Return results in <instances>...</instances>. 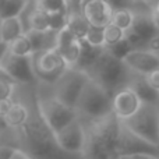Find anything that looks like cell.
Masks as SVG:
<instances>
[{"instance_id": "6da1fadb", "label": "cell", "mask_w": 159, "mask_h": 159, "mask_svg": "<svg viewBox=\"0 0 159 159\" xmlns=\"http://www.w3.org/2000/svg\"><path fill=\"white\" fill-rule=\"evenodd\" d=\"M22 89L17 92L24 96L28 103V115L20 126L8 130L11 135L10 145L24 151L32 159H85L82 154H71L59 145L56 133L43 119L38 105V81L34 84H21Z\"/></svg>"}, {"instance_id": "7a4b0ae2", "label": "cell", "mask_w": 159, "mask_h": 159, "mask_svg": "<svg viewBox=\"0 0 159 159\" xmlns=\"http://www.w3.org/2000/svg\"><path fill=\"white\" fill-rule=\"evenodd\" d=\"M85 130V159H120L117 151L121 120L113 112L96 119H81Z\"/></svg>"}, {"instance_id": "3957f363", "label": "cell", "mask_w": 159, "mask_h": 159, "mask_svg": "<svg viewBox=\"0 0 159 159\" xmlns=\"http://www.w3.org/2000/svg\"><path fill=\"white\" fill-rule=\"evenodd\" d=\"M85 73L110 95H113L120 88L126 87L131 75V70L126 66V63L107 53L105 48L101 56L96 59L92 66L85 70Z\"/></svg>"}, {"instance_id": "277c9868", "label": "cell", "mask_w": 159, "mask_h": 159, "mask_svg": "<svg viewBox=\"0 0 159 159\" xmlns=\"http://www.w3.org/2000/svg\"><path fill=\"white\" fill-rule=\"evenodd\" d=\"M38 105L43 119L55 133L78 117L75 107L61 102L53 93V88L50 84H48V89L43 92L38 82Z\"/></svg>"}, {"instance_id": "5b68a950", "label": "cell", "mask_w": 159, "mask_h": 159, "mask_svg": "<svg viewBox=\"0 0 159 159\" xmlns=\"http://www.w3.org/2000/svg\"><path fill=\"white\" fill-rule=\"evenodd\" d=\"M75 110L84 120L105 116L112 112V95L93 80L88 78L77 101Z\"/></svg>"}, {"instance_id": "8992f818", "label": "cell", "mask_w": 159, "mask_h": 159, "mask_svg": "<svg viewBox=\"0 0 159 159\" xmlns=\"http://www.w3.org/2000/svg\"><path fill=\"white\" fill-rule=\"evenodd\" d=\"M32 64L36 80L50 85L55 84L60 75L69 69L61 53L56 48L34 53Z\"/></svg>"}, {"instance_id": "52a82bcc", "label": "cell", "mask_w": 159, "mask_h": 159, "mask_svg": "<svg viewBox=\"0 0 159 159\" xmlns=\"http://www.w3.org/2000/svg\"><path fill=\"white\" fill-rule=\"evenodd\" d=\"M123 123L138 135L159 145V105L143 102L138 112Z\"/></svg>"}, {"instance_id": "ba28073f", "label": "cell", "mask_w": 159, "mask_h": 159, "mask_svg": "<svg viewBox=\"0 0 159 159\" xmlns=\"http://www.w3.org/2000/svg\"><path fill=\"white\" fill-rule=\"evenodd\" d=\"M88 74L82 70L74 69V67H69L60 78L52 85L53 93L64 102L66 105L71 107H75L77 101L82 92L85 82L88 81Z\"/></svg>"}, {"instance_id": "9c48e42d", "label": "cell", "mask_w": 159, "mask_h": 159, "mask_svg": "<svg viewBox=\"0 0 159 159\" xmlns=\"http://www.w3.org/2000/svg\"><path fill=\"white\" fill-rule=\"evenodd\" d=\"M2 57H0V70L7 73L18 84H34L36 75L34 71L32 56H17L8 52L7 45L2 43Z\"/></svg>"}, {"instance_id": "30bf717a", "label": "cell", "mask_w": 159, "mask_h": 159, "mask_svg": "<svg viewBox=\"0 0 159 159\" xmlns=\"http://www.w3.org/2000/svg\"><path fill=\"white\" fill-rule=\"evenodd\" d=\"M119 155L121 157H131V155H148L152 158H159V145L134 133L129 126L121 121L120 133H119L117 144Z\"/></svg>"}, {"instance_id": "8fae6325", "label": "cell", "mask_w": 159, "mask_h": 159, "mask_svg": "<svg viewBox=\"0 0 159 159\" xmlns=\"http://www.w3.org/2000/svg\"><path fill=\"white\" fill-rule=\"evenodd\" d=\"M134 13V22L131 28L126 31V38L134 49H148L149 42L159 34V30L152 20L151 11L138 10Z\"/></svg>"}, {"instance_id": "7c38bea8", "label": "cell", "mask_w": 159, "mask_h": 159, "mask_svg": "<svg viewBox=\"0 0 159 159\" xmlns=\"http://www.w3.org/2000/svg\"><path fill=\"white\" fill-rule=\"evenodd\" d=\"M56 140L59 145L71 154H82L85 144V130L81 117L74 119L71 123L56 131Z\"/></svg>"}, {"instance_id": "4fadbf2b", "label": "cell", "mask_w": 159, "mask_h": 159, "mask_svg": "<svg viewBox=\"0 0 159 159\" xmlns=\"http://www.w3.org/2000/svg\"><path fill=\"white\" fill-rule=\"evenodd\" d=\"M141 105H143V101L140 99V96L127 85L117 89L112 95V112L121 121L134 116L141 107Z\"/></svg>"}, {"instance_id": "5bb4252c", "label": "cell", "mask_w": 159, "mask_h": 159, "mask_svg": "<svg viewBox=\"0 0 159 159\" xmlns=\"http://www.w3.org/2000/svg\"><path fill=\"white\" fill-rule=\"evenodd\" d=\"M113 7L109 0H82L81 11L92 27L105 28L112 22Z\"/></svg>"}, {"instance_id": "9a60e30c", "label": "cell", "mask_w": 159, "mask_h": 159, "mask_svg": "<svg viewBox=\"0 0 159 159\" xmlns=\"http://www.w3.org/2000/svg\"><path fill=\"white\" fill-rule=\"evenodd\" d=\"M126 66L137 74L147 75L159 69V55L151 49H134L123 59Z\"/></svg>"}, {"instance_id": "2e32d148", "label": "cell", "mask_w": 159, "mask_h": 159, "mask_svg": "<svg viewBox=\"0 0 159 159\" xmlns=\"http://www.w3.org/2000/svg\"><path fill=\"white\" fill-rule=\"evenodd\" d=\"M127 87H130L143 102L147 103H157L159 105V92L157 89L151 87L145 75L137 74V73L131 71L129 81H127Z\"/></svg>"}, {"instance_id": "e0dca14e", "label": "cell", "mask_w": 159, "mask_h": 159, "mask_svg": "<svg viewBox=\"0 0 159 159\" xmlns=\"http://www.w3.org/2000/svg\"><path fill=\"white\" fill-rule=\"evenodd\" d=\"M57 32L59 31H55V30H48V31L30 30L25 34L28 35L31 43H32L34 53H38V52H42V50H48V49L56 48Z\"/></svg>"}, {"instance_id": "ac0fdd59", "label": "cell", "mask_w": 159, "mask_h": 159, "mask_svg": "<svg viewBox=\"0 0 159 159\" xmlns=\"http://www.w3.org/2000/svg\"><path fill=\"white\" fill-rule=\"evenodd\" d=\"M22 34H25V28L20 17H10V18L2 20V24H0V43L8 45Z\"/></svg>"}, {"instance_id": "d6986e66", "label": "cell", "mask_w": 159, "mask_h": 159, "mask_svg": "<svg viewBox=\"0 0 159 159\" xmlns=\"http://www.w3.org/2000/svg\"><path fill=\"white\" fill-rule=\"evenodd\" d=\"M102 52H103V48H95V46H92V45L87 43V42L82 39L81 56H80V60H78L77 66H75L74 69L85 71L88 67H91L93 63H95V60L101 56Z\"/></svg>"}, {"instance_id": "ffe728a7", "label": "cell", "mask_w": 159, "mask_h": 159, "mask_svg": "<svg viewBox=\"0 0 159 159\" xmlns=\"http://www.w3.org/2000/svg\"><path fill=\"white\" fill-rule=\"evenodd\" d=\"M66 25L80 39H84L87 32L91 28L89 21H88L87 17L82 14V11H78V13H69V18H67Z\"/></svg>"}, {"instance_id": "44dd1931", "label": "cell", "mask_w": 159, "mask_h": 159, "mask_svg": "<svg viewBox=\"0 0 159 159\" xmlns=\"http://www.w3.org/2000/svg\"><path fill=\"white\" fill-rule=\"evenodd\" d=\"M135 13L131 7H119L113 10L112 16V22L117 27H120L121 30L129 31L131 28L133 22H134Z\"/></svg>"}, {"instance_id": "7402d4cb", "label": "cell", "mask_w": 159, "mask_h": 159, "mask_svg": "<svg viewBox=\"0 0 159 159\" xmlns=\"http://www.w3.org/2000/svg\"><path fill=\"white\" fill-rule=\"evenodd\" d=\"M28 0H0V18L20 17Z\"/></svg>"}, {"instance_id": "603a6c76", "label": "cell", "mask_w": 159, "mask_h": 159, "mask_svg": "<svg viewBox=\"0 0 159 159\" xmlns=\"http://www.w3.org/2000/svg\"><path fill=\"white\" fill-rule=\"evenodd\" d=\"M30 30H35V31L52 30V27H50V16H49V13L35 8V10L30 14V17H28V31Z\"/></svg>"}, {"instance_id": "cb8c5ba5", "label": "cell", "mask_w": 159, "mask_h": 159, "mask_svg": "<svg viewBox=\"0 0 159 159\" xmlns=\"http://www.w3.org/2000/svg\"><path fill=\"white\" fill-rule=\"evenodd\" d=\"M8 52L17 56H32L34 55V48L31 43L30 38L27 34H22L18 38H16L13 42L7 45Z\"/></svg>"}, {"instance_id": "d4e9b609", "label": "cell", "mask_w": 159, "mask_h": 159, "mask_svg": "<svg viewBox=\"0 0 159 159\" xmlns=\"http://www.w3.org/2000/svg\"><path fill=\"white\" fill-rule=\"evenodd\" d=\"M81 50H82V39H77L75 42H73L71 45H69L67 48L59 50V52L63 56L67 67H75L80 60V56H81Z\"/></svg>"}, {"instance_id": "484cf974", "label": "cell", "mask_w": 159, "mask_h": 159, "mask_svg": "<svg viewBox=\"0 0 159 159\" xmlns=\"http://www.w3.org/2000/svg\"><path fill=\"white\" fill-rule=\"evenodd\" d=\"M36 8L46 11L49 14L55 13H67V0H36Z\"/></svg>"}, {"instance_id": "4316f807", "label": "cell", "mask_w": 159, "mask_h": 159, "mask_svg": "<svg viewBox=\"0 0 159 159\" xmlns=\"http://www.w3.org/2000/svg\"><path fill=\"white\" fill-rule=\"evenodd\" d=\"M18 82L11 78L7 73L0 70V89H2V99H14Z\"/></svg>"}, {"instance_id": "83f0119b", "label": "cell", "mask_w": 159, "mask_h": 159, "mask_svg": "<svg viewBox=\"0 0 159 159\" xmlns=\"http://www.w3.org/2000/svg\"><path fill=\"white\" fill-rule=\"evenodd\" d=\"M105 50H106L107 53H110L112 56H115V57L123 60V59L126 57L130 52H131V50H134V48H133V45L129 42V39L123 38L121 41L116 42V43H112V45L105 46Z\"/></svg>"}, {"instance_id": "f1b7e54d", "label": "cell", "mask_w": 159, "mask_h": 159, "mask_svg": "<svg viewBox=\"0 0 159 159\" xmlns=\"http://www.w3.org/2000/svg\"><path fill=\"white\" fill-rule=\"evenodd\" d=\"M84 41L87 42V43L95 46V48H105L106 42H105V31H103V28L92 27V25H91V28H89V31L87 32V35H85Z\"/></svg>"}, {"instance_id": "f546056e", "label": "cell", "mask_w": 159, "mask_h": 159, "mask_svg": "<svg viewBox=\"0 0 159 159\" xmlns=\"http://www.w3.org/2000/svg\"><path fill=\"white\" fill-rule=\"evenodd\" d=\"M103 31H105V42H106L105 46L116 43V42L121 41L123 38H126V31L121 30V28L117 27V25H115L113 22H110L109 25H106V27L103 28Z\"/></svg>"}, {"instance_id": "4dcf8cb0", "label": "cell", "mask_w": 159, "mask_h": 159, "mask_svg": "<svg viewBox=\"0 0 159 159\" xmlns=\"http://www.w3.org/2000/svg\"><path fill=\"white\" fill-rule=\"evenodd\" d=\"M77 39V36L74 35V32H73L71 30H70L69 27H63L60 31L57 32V42H56V49L57 50H61L64 49V48H67L69 45H71L73 42H75Z\"/></svg>"}, {"instance_id": "1f68e13d", "label": "cell", "mask_w": 159, "mask_h": 159, "mask_svg": "<svg viewBox=\"0 0 159 159\" xmlns=\"http://www.w3.org/2000/svg\"><path fill=\"white\" fill-rule=\"evenodd\" d=\"M17 149L18 148H16L13 145H2V148H0V159H13Z\"/></svg>"}, {"instance_id": "d6a6232c", "label": "cell", "mask_w": 159, "mask_h": 159, "mask_svg": "<svg viewBox=\"0 0 159 159\" xmlns=\"http://www.w3.org/2000/svg\"><path fill=\"white\" fill-rule=\"evenodd\" d=\"M145 77H147V80H148L149 84H151V87L159 92V69L151 71L149 74H147Z\"/></svg>"}, {"instance_id": "836d02e7", "label": "cell", "mask_w": 159, "mask_h": 159, "mask_svg": "<svg viewBox=\"0 0 159 159\" xmlns=\"http://www.w3.org/2000/svg\"><path fill=\"white\" fill-rule=\"evenodd\" d=\"M151 16H152V20H154L155 25H157V28L159 30V0H157V2L154 3V6H152Z\"/></svg>"}, {"instance_id": "e575fe53", "label": "cell", "mask_w": 159, "mask_h": 159, "mask_svg": "<svg viewBox=\"0 0 159 159\" xmlns=\"http://www.w3.org/2000/svg\"><path fill=\"white\" fill-rule=\"evenodd\" d=\"M110 4L115 8L119 7H130V0H109Z\"/></svg>"}, {"instance_id": "d590c367", "label": "cell", "mask_w": 159, "mask_h": 159, "mask_svg": "<svg viewBox=\"0 0 159 159\" xmlns=\"http://www.w3.org/2000/svg\"><path fill=\"white\" fill-rule=\"evenodd\" d=\"M148 49L154 50L155 53H158V55H159V34H158L157 36H155L154 39H152L151 42H149V45H148Z\"/></svg>"}, {"instance_id": "8d00e7d4", "label": "cell", "mask_w": 159, "mask_h": 159, "mask_svg": "<svg viewBox=\"0 0 159 159\" xmlns=\"http://www.w3.org/2000/svg\"><path fill=\"white\" fill-rule=\"evenodd\" d=\"M13 159H32V158L28 157V155L25 154L24 151H21V149H17L16 154H14V157H13Z\"/></svg>"}, {"instance_id": "74e56055", "label": "cell", "mask_w": 159, "mask_h": 159, "mask_svg": "<svg viewBox=\"0 0 159 159\" xmlns=\"http://www.w3.org/2000/svg\"><path fill=\"white\" fill-rule=\"evenodd\" d=\"M120 159H154L148 155H131V157H121Z\"/></svg>"}, {"instance_id": "f35d334b", "label": "cell", "mask_w": 159, "mask_h": 159, "mask_svg": "<svg viewBox=\"0 0 159 159\" xmlns=\"http://www.w3.org/2000/svg\"><path fill=\"white\" fill-rule=\"evenodd\" d=\"M157 0H130V6L133 3H155Z\"/></svg>"}, {"instance_id": "ab89813d", "label": "cell", "mask_w": 159, "mask_h": 159, "mask_svg": "<svg viewBox=\"0 0 159 159\" xmlns=\"http://www.w3.org/2000/svg\"><path fill=\"white\" fill-rule=\"evenodd\" d=\"M154 159H159V158H154Z\"/></svg>"}]
</instances>
